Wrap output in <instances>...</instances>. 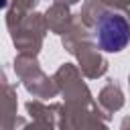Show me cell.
<instances>
[{"mask_svg": "<svg viewBox=\"0 0 130 130\" xmlns=\"http://www.w3.org/2000/svg\"><path fill=\"white\" fill-rule=\"evenodd\" d=\"M98 43L104 51H122L130 41V24L120 14H102L95 26Z\"/></svg>", "mask_w": 130, "mask_h": 130, "instance_id": "obj_1", "label": "cell"}]
</instances>
